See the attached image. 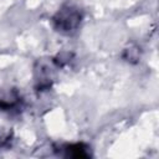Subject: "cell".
<instances>
[{"label":"cell","instance_id":"6da1fadb","mask_svg":"<svg viewBox=\"0 0 159 159\" xmlns=\"http://www.w3.org/2000/svg\"><path fill=\"white\" fill-rule=\"evenodd\" d=\"M82 15L78 9L72 6H65L62 7L53 17L55 27L65 34L73 32L81 24Z\"/></svg>","mask_w":159,"mask_h":159},{"label":"cell","instance_id":"7a4b0ae2","mask_svg":"<svg viewBox=\"0 0 159 159\" xmlns=\"http://www.w3.org/2000/svg\"><path fill=\"white\" fill-rule=\"evenodd\" d=\"M67 155L72 157V158H88L89 157V152H88V147H86L84 144H73L67 147Z\"/></svg>","mask_w":159,"mask_h":159},{"label":"cell","instance_id":"3957f363","mask_svg":"<svg viewBox=\"0 0 159 159\" xmlns=\"http://www.w3.org/2000/svg\"><path fill=\"white\" fill-rule=\"evenodd\" d=\"M17 102V96L15 92H1L0 93V108H10Z\"/></svg>","mask_w":159,"mask_h":159},{"label":"cell","instance_id":"277c9868","mask_svg":"<svg viewBox=\"0 0 159 159\" xmlns=\"http://www.w3.org/2000/svg\"><path fill=\"white\" fill-rule=\"evenodd\" d=\"M10 135L11 133L5 130V129H0V147H2L4 144L7 143V140L10 139Z\"/></svg>","mask_w":159,"mask_h":159}]
</instances>
